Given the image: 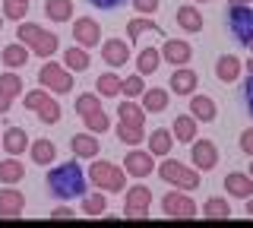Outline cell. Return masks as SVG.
Segmentation results:
<instances>
[{"label": "cell", "mask_w": 253, "mask_h": 228, "mask_svg": "<svg viewBox=\"0 0 253 228\" xmlns=\"http://www.w3.org/2000/svg\"><path fill=\"white\" fill-rule=\"evenodd\" d=\"M47 190L57 200H76L85 193V175L76 162H63L57 168L47 171Z\"/></svg>", "instance_id": "obj_1"}, {"label": "cell", "mask_w": 253, "mask_h": 228, "mask_svg": "<svg viewBox=\"0 0 253 228\" xmlns=\"http://www.w3.org/2000/svg\"><path fill=\"white\" fill-rule=\"evenodd\" d=\"M16 38H19L26 48H32L38 54V57H51L54 51H57V35L47 32V29L35 26V22H22L19 32H16Z\"/></svg>", "instance_id": "obj_2"}, {"label": "cell", "mask_w": 253, "mask_h": 228, "mask_svg": "<svg viewBox=\"0 0 253 228\" xmlns=\"http://www.w3.org/2000/svg\"><path fill=\"white\" fill-rule=\"evenodd\" d=\"M89 181L98 190H108V193H117V190H124V184H126V175L117 165H111V162H95L92 168H89Z\"/></svg>", "instance_id": "obj_3"}, {"label": "cell", "mask_w": 253, "mask_h": 228, "mask_svg": "<svg viewBox=\"0 0 253 228\" xmlns=\"http://www.w3.org/2000/svg\"><path fill=\"white\" fill-rule=\"evenodd\" d=\"M158 178L174 184V187H187V190H196V187H200V175H196L193 168H187L184 162H174V159L158 165Z\"/></svg>", "instance_id": "obj_4"}, {"label": "cell", "mask_w": 253, "mask_h": 228, "mask_svg": "<svg viewBox=\"0 0 253 228\" xmlns=\"http://www.w3.org/2000/svg\"><path fill=\"white\" fill-rule=\"evenodd\" d=\"M228 32L241 45H253V10L250 6H231L228 10Z\"/></svg>", "instance_id": "obj_5"}, {"label": "cell", "mask_w": 253, "mask_h": 228, "mask_svg": "<svg viewBox=\"0 0 253 228\" xmlns=\"http://www.w3.org/2000/svg\"><path fill=\"white\" fill-rule=\"evenodd\" d=\"M38 83H42L44 89L57 92V95H67V92L73 89V76H70V70H63L60 64H44L38 70Z\"/></svg>", "instance_id": "obj_6"}, {"label": "cell", "mask_w": 253, "mask_h": 228, "mask_svg": "<svg viewBox=\"0 0 253 228\" xmlns=\"http://www.w3.org/2000/svg\"><path fill=\"white\" fill-rule=\"evenodd\" d=\"M26 108L32 114H38L44 124H57L60 121V105L47 95V92H42V89H35V92L26 95Z\"/></svg>", "instance_id": "obj_7"}, {"label": "cell", "mask_w": 253, "mask_h": 228, "mask_svg": "<svg viewBox=\"0 0 253 228\" xmlns=\"http://www.w3.org/2000/svg\"><path fill=\"white\" fill-rule=\"evenodd\" d=\"M149 206H152V190L136 184L133 190H126V203H124V216L126 219H149Z\"/></svg>", "instance_id": "obj_8"}, {"label": "cell", "mask_w": 253, "mask_h": 228, "mask_svg": "<svg viewBox=\"0 0 253 228\" xmlns=\"http://www.w3.org/2000/svg\"><path fill=\"white\" fill-rule=\"evenodd\" d=\"M162 209H165V216H171V219H193L196 216V203L190 200V196H184L180 190L165 193L162 196Z\"/></svg>", "instance_id": "obj_9"}, {"label": "cell", "mask_w": 253, "mask_h": 228, "mask_svg": "<svg viewBox=\"0 0 253 228\" xmlns=\"http://www.w3.org/2000/svg\"><path fill=\"white\" fill-rule=\"evenodd\" d=\"M73 38L79 42V48H95V45L101 42V26L95 19L83 16V19L73 22Z\"/></svg>", "instance_id": "obj_10"}, {"label": "cell", "mask_w": 253, "mask_h": 228, "mask_svg": "<svg viewBox=\"0 0 253 228\" xmlns=\"http://www.w3.org/2000/svg\"><path fill=\"white\" fill-rule=\"evenodd\" d=\"M193 165L200 171H212L218 165V149H215V143H209V139H193Z\"/></svg>", "instance_id": "obj_11"}, {"label": "cell", "mask_w": 253, "mask_h": 228, "mask_svg": "<svg viewBox=\"0 0 253 228\" xmlns=\"http://www.w3.org/2000/svg\"><path fill=\"white\" fill-rule=\"evenodd\" d=\"M101 57H105L108 67H124L130 60V48H126V42H121V38H111V42L101 45Z\"/></svg>", "instance_id": "obj_12"}, {"label": "cell", "mask_w": 253, "mask_h": 228, "mask_svg": "<svg viewBox=\"0 0 253 228\" xmlns=\"http://www.w3.org/2000/svg\"><path fill=\"white\" fill-rule=\"evenodd\" d=\"M190 45L187 42H180V38H168V42L162 45V57L168 60V64H177V67H184L187 60H190Z\"/></svg>", "instance_id": "obj_13"}, {"label": "cell", "mask_w": 253, "mask_h": 228, "mask_svg": "<svg viewBox=\"0 0 253 228\" xmlns=\"http://www.w3.org/2000/svg\"><path fill=\"white\" fill-rule=\"evenodd\" d=\"M124 165H126V171H130L133 178H146V175H152V171H155L152 152H136V149L124 159Z\"/></svg>", "instance_id": "obj_14"}, {"label": "cell", "mask_w": 253, "mask_h": 228, "mask_svg": "<svg viewBox=\"0 0 253 228\" xmlns=\"http://www.w3.org/2000/svg\"><path fill=\"white\" fill-rule=\"evenodd\" d=\"M225 190L237 196V200H250L253 193V178L250 175H241V171H231V175L225 178Z\"/></svg>", "instance_id": "obj_15"}, {"label": "cell", "mask_w": 253, "mask_h": 228, "mask_svg": "<svg viewBox=\"0 0 253 228\" xmlns=\"http://www.w3.org/2000/svg\"><path fill=\"white\" fill-rule=\"evenodd\" d=\"M22 206H26V196L19 190H0V219H19Z\"/></svg>", "instance_id": "obj_16"}, {"label": "cell", "mask_w": 253, "mask_h": 228, "mask_svg": "<svg viewBox=\"0 0 253 228\" xmlns=\"http://www.w3.org/2000/svg\"><path fill=\"white\" fill-rule=\"evenodd\" d=\"M241 70H244V60L241 57H234V54H221L218 64H215V76H218L221 83H234L237 76H241Z\"/></svg>", "instance_id": "obj_17"}, {"label": "cell", "mask_w": 253, "mask_h": 228, "mask_svg": "<svg viewBox=\"0 0 253 228\" xmlns=\"http://www.w3.org/2000/svg\"><path fill=\"white\" fill-rule=\"evenodd\" d=\"M215 101H212L209 95H193L190 98V117L193 121H206V124H212L215 121Z\"/></svg>", "instance_id": "obj_18"}, {"label": "cell", "mask_w": 253, "mask_h": 228, "mask_svg": "<svg viewBox=\"0 0 253 228\" xmlns=\"http://www.w3.org/2000/svg\"><path fill=\"white\" fill-rule=\"evenodd\" d=\"M196 89V73L187 67H177L171 73V92H177V95H193Z\"/></svg>", "instance_id": "obj_19"}, {"label": "cell", "mask_w": 253, "mask_h": 228, "mask_svg": "<svg viewBox=\"0 0 253 228\" xmlns=\"http://www.w3.org/2000/svg\"><path fill=\"white\" fill-rule=\"evenodd\" d=\"M70 149H73V155H79V159H95L98 155V139L92 133H76L70 139Z\"/></svg>", "instance_id": "obj_20"}, {"label": "cell", "mask_w": 253, "mask_h": 228, "mask_svg": "<svg viewBox=\"0 0 253 228\" xmlns=\"http://www.w3.org/2000/svg\"><path fill=\"white\" fill-rule=\"evenodd\" d=\"M0 143H3V149L10 155H22L29 149V137H26V130H22V127H10V130L3 133V139H0Z\"/></svg>", "instance_id": "obj_21"}, {"label": "cell", "mask_w": 253, "mask_h": 228, "mask_svg": "<svg viewBox=\"0 0 253 228\" xmlns=\"http://www.w3.org/2000/svg\"><path fill=\"white\" fill-rule=\"evenodd\" d=\"M117 114H121V124H130V127H142V124H146V111H142V108H139L133 98L121 101Z\"/></svg>", "instance_id": "obj_22"}, {"label": "cell", "mask_w": 253, "mask_h": 228, "mask_svg": "<svg viewBox=\"0 0 253 228\" xmlns=\"http://www.w3.org/2000/svg\"><path fill=\"white\" fill-rule=\"evenodd\" d=\"M177 26L184 29V32H200L203 29V13L196 10V6H180L177 10Z\"/></svg>", "instance_id": "obj_23"}, {"label": "cell", "mask_w": 253, "mask_h": 228, "mask_svg": "<svg viewBox=\"0 0 253 228\" xmlns=\"http://www.w3.org/2000/svg\"><path fill=\"white\" fill-rule=\"evenodd\" d=\"M171 146H174V133L162 130V127L152 130V137H149V152H152V155H168Z\"/></svg>", "instance_id": "obj_24"}, {"label": "cell", "mask_w": 253, "mask_h": 228, "mask_svg": "<svg viewBox=\"0 0 253 228\" xmlns=\"http://www.w3.org/2000/svg\"><path fill=\"white\" fill-rule=\"evenodd\" d=\"M29 149H32V162L35 165H51L54 155H57V149H54L51 139H35Z\"/></svg>", "instance_id": "obj_25"}, {"label": "cell", "mask_w": 253, "mask_h": 228, "mask_svg": "<svg viewBox=\"0 0 253 228\" xmlns=\"http://www.w3.org/2000/svg\"><path fill=\"white\" fill-rule=\"evenodd\" d=\"M168 108V89H146L142 92V111H165Z\"/></svg>", "instance_id": "obj_26"}, {"label": "cell", "mask_w": 253, "mask_h": 228, "mask_svg": "<svg viewBox=\"0 0 253 228\" xmlns=\"http://www.w3.org/2000/svg\"><path fill=\"white\" fill-rule=\"evenodd\" d=\"M174 139H180V143H190V139H196V121L190 114H180L177 121H174Z\"/></svg>", "instance_id": "obj_27"}, {"label": "cell", "mask_w": 253, "mask_h": 228, "mask_svg": "<svg viewBox=\"0 0 253 228\" xmlns=\"http://www.w3.org/2000/svg\"><path fill=\"white\" fill-rule=\"evenodd\" d=\"M44 13H47V19H54V22H67L73 16V3H70V0H47Z\"/></svg>", "instance_id": "obj_28"}, {"label": "cell", "mask_w": 253, "mask_h": 228, "mask_svg": "<svg viewBox=\"0 0 253 228\" xmlns=\"http://www.w3.org/2000/svg\"><path fill=\"white\" fill-rule=\"evenodd\" d=\"M22 175H26V168L19 165V159L0 162V181H3V184H16V181H22Z\"/></svg>", "instance_id": "obj_29"}, {"label": "cell", "mask_w": 253, "mask_h": 228, "mask_svg": "<svg viewBox=\"0 0 253 228\" xmlns=\"http://www.w3.org/2000/svg\"><path fill=\"white\" fill-rule=\"evenodd\" d=\"M26 60H29V48H26V45H6V48H3V64L10 70L22 67Z\"/></svg>", "instance_id": "obj_30"}, {"label": "cell", "mask_w": 253, "mask_h": 228, "mask_svg": "<svg viewBox=\"0 0 253 228\" xmlns=\"http://www.w3.org/2000/svg\"><path fill=\"white\" fill-rule=\"evenodd\" d=\"M136 70H139V76L155 73L158 70V48H142L139 57H136Z\"/></svg>", "instance_id": "obj_31"}, {"label": "cell", "mask_w": 253, "mask_h": 228, "mask_svg": "<svg viewBox=\"0 0 253 228\" xmlns=\"http://www.w3.org/2000/svg\"><path fill=\"white\" fill-rule=\"evenodd\" d=\"M142 32H152V35H162V29H158V22H152V19H146V16H139V19H130V22H126V35H130V38H139Z\"/></svg>", "instance_id": "obj_32"}, {"label": "cell", "mask_w": 253, "mask_h": 228, "mask_svg": "<svg viewBox=\"0 0 253 228\" xmlns=\"http://www.w3.org/2000/svg\"><path fill=\"white\" fill-rule=\"evenodd\" d=\"M206 219H228L231 216V206H228V200H221V196H212V200H206Z\"/></svg>", "instance_id": "obj_33"}, {"label": "cell", "mask_w": 253, "mask_h": 228, "mask_svg": "<svg viewBox=\"0 0 253 228\" xmlns=\"http://www.w3.org/2000/svg\"><path fill=\"white\" fill-rule=\"evenodd\" d=\"M121 83L124 80H117L114 73H101L98 76V83H95V89H98V95H117V92H121Z\"/></svg>", "instance_id": "obj_34"}, {"label": "cell", "mask_w": 253, "mask_h": 228, "mask_svg": "<svg viewBox=\"0 0 253 228\" xmlns=\"http://www.w3.org/2000/svg\"><path fill=\"white\" fill-rule=\"evenodd\" d=\"M63 64L70 70H89V54H85V48H70L63 54Z\"/></svg>", "instance_id": "obj_35"}, {"label": "cell", "mask_w": 253, "mask_h": 228, "mask_svg": "<svg viewBox=\"0 0 253 228\" xmlns=\"http://www.w3.org/2000/svg\"><path fill=\"white\" fill-rule=\"evenodd\" d=\"M0 92H3L6 98H16L22 92V80L16 73H3V76H0Z\"/></svg>", "instance_id": "obj_36"}, {"label": "cell", "mask_w": 253, "mask_h": 228, "mask_svg": "<svg viewBox=\"0 0 253 228\" xmlns=\"http://www.w3.org/2000/svg\"><path fill=\"white\" fill-rule=\"evenodd\" d=\"M76 111H79V117H89V114H95V111H101L98 95H79V98H76Z\"/></svg>", "instance_id": "obj_37"}, {"label": "cell", "mask_w": 253, "mask_h": 228, "mask_svg": "<svg viewBox=\"0 0 253 228\" xmlns=\"http://www.w3.org/2000/svg\"><path fill=\"white\" fill-rule=\"evenodd\" d=\"M83 212H85V216H101V212H105V196H101V193L83 196Z\"/></svg>", "instance_id": "obj_38"}, {"label": "cell", "mask_w": 253, "mask_h": 228, "mask_svg": "<svg viewBox=\"0 0 253 228\" xmlns=\"http://www.w3.org/2000/svg\"><path fill=\"white\" fill-rule=\"evenodd\" d=\"M121 92L126 98H136V95H142L146 92V86H142V76L136 73V76H126V80L121 83Z\"/></svg>", "instance_id": "obj_39"}, {"label": "cell", "mask_w": 253, "mask_h": 228, "mask_svg": "<svg viewBox=\"0 0 253 228\" xmlns=\"http://www.w3.org/2000/svg\"><path fill=\"white\" fill-rule=\"evenodd\" d=\"M117 137H121V143L126 146H136L142 139V127H130V124H117Z\"/></svg>", "instance_id": "obj_40"}, {"label": "cell", "mask_w": 253, "mask_h": 228, "mask_svg": "<svg viewBox=\"0 0 253 228\" xmlns=\"http://www.w3.org/2000/svg\"><path fill=\"white\" fill-rule=\"evenodd\" d=\"M83 121H85V127H89L92 133H105V130L111 127V121H108L105 111H95V114H89V117H83Z\"/></svg>", "instance_id": "obj_41"}, {"label": "cell", "mask_w": 253, "mask_h": 228, "mask_svg": "<svg viewBox=\"0 0 253 228\" xmlns=\"http://www.w3.org/2000/svg\"><path fill=\"white\" fill-rule=\"evenodd\" d=\"M3 13H6V19H22V16H26V3H19V0H6Z\"/></svg>", "instance_id": "obj_42"}, {"label": "cell", "mask_w": 253, "mask_h": 228, "mask_svg": "<svg viewBox=\"0 0 253 228\" xmlns=\"http://www.w3.org/2000/svg\"><path fill=\"white\" fill-rule=\"evenodd\" d=\"M241 95H244V108H247V114L253 117V73L244 80V89H241Z\"/></svg>", "instance_id": "obj_43"}, {"label": "cell", "mask_w": 253, "mask_h": 228, "mask_svg": "<svg viewBox=\"0 0 253 228\" xmlns=\"http://www.w3.org/2000/svg\"><path fill=\"white\" fill-rule=\"evenodd\" d=\"M95 10H117V6H124L126 0H89Z\"/></svg>", "instance_id": "obj_44"}, {"label": "cell", "mask_w": 253, "mask_h": 228, "mask_svg": "<svg viewBox=\"0 0 253 228\" xmlns=\"http://www.w3.org/2000/svg\"><path fill=\"white\" fill-rule=\"evenodd\" d=\"M241 149H244L247 155H253V127H247V130L241 133Z\"/></svg>", "instance_id": "obj_45"}, {"label": "cell", "mask_w": 253, "mask_h": 228, "mask_svg": "<svg viewBox=\"0 0 253 228\" xmlns=\"http://www.w3.org/2000/svg\"><path fill=\"white\" fill-rule=\"evenodd\" d=\"M133 6H136L139 13H155L158 10V0H133Z\"/></svg>", "instance_id": "obj_46"}, {"label": "cell", "mask_w": 253, "mask_h": 228, "mask_svg": "<svg viewBox=\"0 0 253 228\" xmlns=\"http://www.w3.org/2000/svg\"><path fill=\"white\" fill-rule=\"evenodd\" d=\"M51 219H73V209H70V206H57L51 212Z\"/></svg>", "instance_id": "obj_47"}, {"label": "cell", "mask_w": 253, "mask_h": 228, "mask_svg": "<svg viewBox=\"0 0 253 228\" xmlns=\"http://www.w3.org/2000/svg\"><path fill=\"white\" fill-rule=\"evenodd\" d=\"M10 101H13V98H6L3 92H0V114H6V111H10Z\"/></svg>", "instance_id": "obj_48"}, {"label": "cell", "mask_w": 253, "mask_h": 228, "mask_svg": "<svg viewBox=\"0 0 253 228\" xmlns=\"http://www.w3.org/2000/svg\"><path fill=\"white\" fill-rule=\"evenodd\" d=\"M231 6H250V0H228Z\"/></svg>", "instance_id": "obj_49"}, {"label": "cell", "mask_w": 253, "mask_h": 228, "mask_svg": "<svg viewBox=\"0 0 253 228\" xmlns=\"http://www.w3.org/2000/svg\"><path fill=\"white\" fill-rule=\"evenodd\" d=\"M247 216H253V196L247 200Z\"/></svg>", "instance_id": "obj_50"}, {"label": "cell", "mask_w": 253, "mask_h": 228, "mask_svg": "<svg viewBox=\"0 0 253 228\" xmlns=\"http://www.w3.org/2000/svg\"><path fill=\"white\" fill-rule=\"evenodd\" d=\"M247 70H250V73H253V57H250V60H247Z\"/></svg>", "instance_id": "obj_51"}, {"label": "cell", "mask_w": 253, "mask_h": 228, "mask_svg": "<svg viewBox=\"0 0 253 228\" xmlns=\"http://www.w3.org/2000/svg\"><path fill=\"white\" fill-rule=\"evenodd\" d=\"M250 178H253V162H250Z\"/></svg>", "instance_id": "obj_52"}, {"label": "cell", "mask_w": 253, "mask_h": 228, "mask_svg": "<svg viewBox=\"0 0 253 228\" xmlns=\"http://www.w3.org/2000/svg\"><path fill=\"white\" fill-rule=\"evenodd\" d=\"M0 26H3V13H0Z\"/></svg>", "instance_id": "obj_53"}, {"label": "cell", "mask_w": 253, "mask_h": 228, "mask_svg": "<svg viewBox=\"0 0 253 228\" xmlns=\"http://www.w3.org/2000/svg\"><path fill=\"white\" fill-rule=\"evenodd\" d=\"M19 3H29V0H19Z\"/></svg>", "instance_id": "obj_54"}, {"label": "cell", "mask_w": 253, "mask_h": 228, "mask_svg": "<svg viewBox=\"0 0 253 228\" xmlns=\"http://www.w3.org/2000/svg\"><path fill=\"white\" fill-rule=\"evenodd\" d=\"M250 48H253V45H250Z\"/></svg>", "instance_id": "obj_55"}]
</instances>
